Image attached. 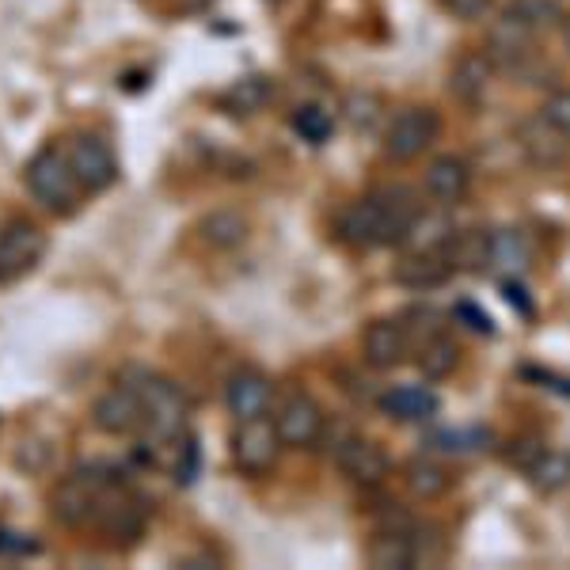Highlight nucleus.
Wrapping results in <instances>:
<instances>
[{
	"label": "nucleus",
	"instance_id": "1",
	"mask_svg": "<svg viewBox=\"0 0 570 570\" xmlns=\"http://www.w3.org/2000/svg\"><path fill=\"white\" fill-rule=\"evenodd\" d=\"M422 209L415 190L407 187H384L373 190L370 198H357L338 214V240L357 247V252H373V247L400 244L403 228L411 225Z\"/></svg>",
	"mask_w": 570,
	"mask_h": 570
},
{
	"label": "nucleus",
	"instance_id": "2",
	"mask_svg": "<svg viewBox=\"0 0 570 570\" xmlns=\"http://www.w3.org/2000/svg\"><path fill=\"white\" fill-rule=\"evenodd\" d=\"M23 183L50 214H72V209L80 206V198H85V187H80L66 149H58V145H46V149L31 156V164H27V171H23Z\"/></svg>",
	"mask_w": 570,
	"mask_h": 570
},
{
	"label": "nucleus",
	"instance_id": "3",
	"mask_svg": "<svg viewBox=\"0 0 570 570\" xmlns=\"http://www.w3.org/2000/svg\"><path fill=\"white\" fill-rule=\"evenodd\" d=\"M126 384H134V392L141 395V407H145V426L153 430V438L160 445H176L179 434L187 430V400L171 381L156 373H130L122 376Z\"/></svg>",
	"mask_w": 570,
	"mask_h": 570
},
{
	"label": "nucleus",
	"instance_id": "4",
	"mask_svg": "<svg viewBox=\"0 0 570 570\" xmlns=\"http://www.w3.org/2000/svg\"><path fill=\"white\" fill-rule=\"evenodd\" d=\"M537 39H540L537 27L505 8L499 20L491 23V35H487V58L502 72H525L537 61Z\"/></svg>",
	"mask_w": 570,
	"mask_h": 570
},
{
	"label": "nucleus",
	"instance_id": "5",
	"mask_svg": "<svg viewBox=\"0 0 570 570\" xmlns=\"http://www.w3.org/2000/svg\"><path fill=\"white\" fill-rule=\"evenodd\" d=\"M441 134V115L434 107H403L384 130V156L395 164L419 160Z\"/></svg>",
	"mask_w": 570,
	"mask_h": 570
},
{
	"label": "nucleus",
	"instance_id": "6",
	"mask_svg": "<svg viewBox=\"0 0 570 570\" xmlns=\"http://www.w3.org/2000/svg\"><path fill=\"white\" fill-rule=\"evenodd\" d=\"M66 156L77 171L85 195H104L107 187H115L118 179V156L110 149V141H104L99 134H77L66 145Z\"/></svg>",
	"mask_w": 570,
	"mask_h": 570
},
{
	"label": "nucleus",
	"instance_id": "7",
	"mask_svg": "<svg viewBox=\"0 0 570 570\" xmlns=\"http://www.w3.org/2000/svg\"><path fill=\"white\" fill-rule=\"evenodd\" d=\"M46 233L31 220H8L0 228V282H20L46 259Z\"/></svg>",
	"mask_w": 570,
	"mask_h": 570
},
{
	"label": "nucleus",
	"instance_id": "8",
	"mask_svg": "<svg viewBox=\"0 0 570 570\" xmlns=\"http://www.w3.org/2000/svg\"><path fill=\"white\" fill-rule=\"evenodd\" d=\"M282 438L274 430V422L263 419H247L236 426L233 434V461L244 475H266L282 456Z\"/></svg>",
	"mask_w": 570,
	"mask_h": 570
},
{
	"label": "nucleus",
	"instance_id": "9",
	"mask_svg": "<svg viewBox=\"0 0 570 570\" xmlns=\"http://www.w3.org/2000/svg\"><path fill=\"white\" fill-rule=\"evenodd\" d=\"M324 426H327L324 407L305 392L285 395L278 415H274V430H278L285 449H312L320 438H324Z\"/></svg>",
	"mask_w": 570,
	"mask_h": 570
},
{
	"label": "nucleus",
	"instance_id": "10",
	"mask_svg": "<svg viewBox=\"0 0 570 570\" xmlns=\"http://www.w3.org/2000/svg\"><path fill=\"white\" fill-rule=\"evenodd\" d=\"M91 422L110 438H130L145 426V407L141 395L134 392V384L118 381V389L104 392L91 407Z\"/></svg>",
	"mask_w": 570,
	"mask_h": 570
},
{
	"label": "nucleus",
	"instance_id": "11",
	"mask_svg": "<svg viewBox=\"0 0 570 570\" xmlns=\"http://www.w3.org/2000/svg\"><path fill=\"white\" fill-rule=\"evenodd\" d=\"M335 461H338V468H343L346 480L357 483V487H381L392 475L389 453H384V449L370 438H346L343 445H338Z\"/></svg>",
	"mask_w": 570,
	"mask_h": 570
},
{
	"label": "nucleus",
	"instance_id": "12",
	"mask_svg": "<svg viewBox=\"0 0 570 570\" xmlns=\"http://www.w3.org/2000/svg\"><path fill=\"white\" fill-rule=\"evenodd\" d=\"M537 263V244L525 228H491L487 236V271L494 274H525Z\"/></svg>",
	"mask_w": 570,
	"mask_h": 570
},
{
	"label": "nucleus",
	"instance_id": "13",
	"mask_svg": "<svg viewBox=\"0 0 570 570\" xmlns=\"http://www.w3.org/2000/svg\"><path fill=\"white\" fill-rule=\"evenodd\" d=\"M225 403L233 411L236 422L247 419H263L274 403V384L271 376L263 370H236L228 376V389H225Z\"/></svg>",
	"mask_w": 570,
	"mask_h": 570
},
{
	"label": "nucleus",
	"instance_id": "14",
	"mask_svg": "<svg viewBox=\"0 0 570 570\" xmlns=\"http://www.w3.org/2000/svg\"><path fill=\"white\" fill-rule=\"evenodd\" d=\"M362 351L373 370H395V365L407 362L411 335L403 327V320H373L362 335Z\"/></svg>",
	"mask_w": 570,
	"mask_h": 570
},
{
	"label": "nucleus",
	"instance_id": "15",
	"mask_svg": "<svg viewBox=\"0 0 570 570\" xmlns=\"http://www.w3.org/2000/svg\"><path fill=\"white\" fill-rule=\"evenodd\" d=\"M422 187H426V195L434 198L441 209L461 206L468 198V190H472V168H468L464 156H438V160H430Z\"/></svg>",
	"mask_w": 570,
	"mask_h": 570
},
{
	"label": "nucleus",
	"instance_id": "16",
	"mask_svg": "<svg viewBox=\"0 0 570 570\" xmlns=\"http://www.w3.org/2000/svg\"><path fill=\"white\" fill-rule=\"evenodd\" d=\"M107 480H96V475L88 472H77L69 475L66 483L53 491V518L61 521V525H91V510H96V499H99V487Z\"/></svg>",
	"mask_w": 570,
	"mask_h": 570
},
{
	"label": "nucleus",
	"instance_id": "17",
	"mask_svg": "<svg viewBox=\"0 0 570 570\" xmlns=\"http://www.w3.org/2000/svg\"><path fill=\"white\" fill-rule=\"evenodd\" d=\"M392 278L407 289H438L453 278V263H449L445 252H407L400 263H395Z\"/></svg>",
	"mask_w": 570,
	"mask_h": 570
},
{
	"label": "nucleus",
	"instance_id": "18",
	"mask_svg": "<svg viewBox=\"0 0 570 570\" xmlns=\"http://www.w3.org/2000/svg\"><path fill=\"white\" fill-rule=\"evenodd\" d=\"M494 66L487 53H464L461 61L449 72V96L464 107H480L487 99V88H491Z\"/></svg>",
	"mask_w": 570,
	"mask_h": 570
},
{
	"label": "nucleus",
	"instance_id": "19",
	"mask_svg": "<svg viewBox=\"0 0 570 570\" xmlns=\"http://www.w3.org/2000/svg\"><path fill=\"white\" fill-rule=\"evenodd\" d=\"M381 411L395 422H430L438 419L441 400L426 384H400V389L381 395Z\"/></svg>",
	"mask_w": 570,
	"mask_h": 570
},
{
	"label": "nucleus",
	"instance_id": "20",
	"mask_svg": "<svg viewBox=\"0 0 570 570\" xmlns=\"http://www.w3.org/2000/svg\"><path fill=\"white\" fill-rule=\"evenodd\" d=\"M403 483L419 502H438L453 491V472L434 456H415V461L403 464Z\"/></svg>",
	"mask_w": 570,
	"mask_h": 570
},
{
	"label": "nucleus",
	"instance_id": "21",
	"mask_svg": "<svg viewBox=\"0 0 570 570\" xmlns=\"http://www.w3.org/2000/svg\"><path fill=\"white\" fill-rule=\"evenodd\" d=\"M456 236V225L449 220V214H419L411 217V225L403 228L400 247L403 252H445L449 240Z\"/></svg>",
	"mask_w": 570,
	"mask_h": 570
},
{
	"label": "nucleus",
	"instance_id": "22",
	"mask_svg": "<svg viewBox=\"0 0 570 570\" xmlns=\"http://www.w3.org/2000/svg\"><path fill=\"white\" fill-rule=\"evenodd\" d=\"M274 80L271 77H244V80H236L233 88H225L220 91V110H228L233 118H252V115H259V110L271 107V99H274Z\"/></svg>",
	"mask_w": 570,
	"mask_h": 570
},
{
	"label": "nucleus",
	"instance_id": "23",
	"mask_svg": "<svg viewBox=\"0 0 570 570\" xmlns=\"http://www.w3.org/2000/svg\"><path fill=\"white\" fill-rule=\"evenodd\" d=\"M518 145L525 149V156L532 164H540V168H551V164H559L567 156V137L556 134L551 126L544 122V118H529V122H521L518 130Z\"/></svg>",
	"mask_w": 570,
	"mask_h": 570
},
{
	"label": "nucleus",
	"instance_id": "24",
	"mask_svg": "<svg viewBox=\"0 0 570 570\" xmlns=\"http://www.w3.org/2000/svg\"><path fill=\"white\" fill-rule=\"evenodd\" d=\"M370 563L376 570H411L415 567V540L411 529H381L370 540Z\"/></svg>",
	"mask_w": 570,
	"mask_h": 570
},
{
	"label": "nucleus",
	"instance_id": "25",
	"mask_svg": "<svg viewBox=\"0 0 570 570\" xmlns=\"http://www.w3.org/2000/svg\"><path fill=\"white\" fill-rule=\"evenodd\" d=\"M415 354H419L415 365L426 381H445V376H453L456 365H461V346H456L449 335H441V331L438 335H430L426 343H419Z\"/></svg>",
	"mask_w": 570,
	"mask_h": 570
},
{
	"label": "nucleus",
	"instance_id": "26",
	"mask_svg": "<svg viewBox=\"0 0 570 570\" xmlns=\"http://www.w3.org/2000/svg\"><path fill=\"white\" fill-rule=\"evenodd\" d=\"M198 233H202V240H206L209 247H220V252H228V247H240L247 240L252 225H247V217L236 214V209H214V214L202 217Z\"/></svg>",
	"mask_w": 570,
	"mask_h": 570
},
{
	"label": "nucleus",
	"instance_id": "27",
	"mask_svg": "<svg viewBox=\"0 0 570 570\" xmlns=\"http://www.w3.org/2000/svg\"><path fill=\"white\" fill-rule=\"evenodd\" d=\"M529 487L537 494H559L570 487V453L567 449H544L540 461L525 472Z\"/></svg>",
	"mask_w": 570,
	"mask_h": 570
},
{
	"label": "nucleus",
	"instance_id": "28",
	"mask_svg": "<svg viewBox=\"0 0 570 570\" xmlns=\"http://www.w3.org/2000/svg\"><path fill=\"white\" fill-rule=\"evenodd\" d=\"M491 441L494 434L487 426H461V430H438V434L426 438V445L445 456H472V453L491 449Z\"/></svg>",
	"mask_w": 570,
	"mask_h": 570
},
{
	"label": "nucleus",
	"instance_id": "29",
	"mask_svg": "<svg viewBox=\"0 0 570 570\" xmlns=\"http://www.w3.org/2000/svg\"><path fill=\"white\" fill-rule=\"evenodd\" d=\"M293 130L312 145H324L327 137L335 134V115L324 110L320 104H305V107L293 110Z\"/></svg>",
	"mask_w": 570,
	"mask_h": 570
},
{
	"label": "nucleus",
	"instance_id": "30",
	"mask_svg": "<svg viewBox=\"0 0 570 570\" xmlns=\"http://www.w3.org/2000/svg\"><path fill=\"white\" fill-rule=\"evenodd\" d=\"M381 96L376 91H351V96L343 99V118L354 126L357 134H365V130H373L376 126V118H381Z\"/></svg>",
	"mask_w": 570,
	"mask_h": 570
},
{
	"label": "nucleus",
	"instance_id": "31",
	"mask_svg": "<svg viewBox=\"0 0 570 570\" xmlns=\"http://www.w3.org/2000/svg\"><path fill=\"white\" fill-rule=\"evenodd\" d=\"M510 12H518L521 20L532 23L537 31L563 23V8H559V0H513Z\"/></svg>",
	"mask_w": 570,
	"mask_h": 570
},
{
	"label": "nucleus",
	"instance_id": "32",
	"mask_svg": "<svg viewBox=\"0 0 570 570\" xmlns=\"http://www.w3.org/2000/svg\"><path fill=\"white\" fill-rule=\"evenodd\" d=\"M540 118H544L551 130L563 134L570 141V88L551 91V96L544 99V107H540Z\"/></svg>",
	"mask_w": 570,
	"mask_h": 570
},
{
	"label": "nucleus",
	"instance_id": "33",
	"mask_svg": "<svg viewBox=\"0 0 570 570\" xmlns=\"http://www.w3.org/2000/svg\"><path fill=\"white\" fill-rule=\"evenodd\" d=\"M544 441H540L537 434H529V438H513L510 445H505V464L510 468H518V472H529L532 464L540 461V453H544Z\"/></svg>",
	"mask_w": 570,
	"mask_h": 570
},
{
	"label": "nucleus",
	"instance_id": "34",
	"mask_svg": "<svg viewBox=\"0 0 570 570\" xmlns=\"http://www.w3.org/2000/svg\"><path fill=\"white\" fill-rule=\"evenodd\" d=\"M441 8L449 16H456V20H483L491 0H441Z\"/></svg>",
	"mask_w": 570,
	"mask_h": 570
},
{
	"label": "nucleus",
	"instance_id": "35",
	"mask_svg": "<svg viewBox=\"0 0 570 570\" xmlns=\"http://www.w3.org/2000/svg\"><path fill=\"white\" fill-rule=\"evenodd\" d=\"M453 316H456V320H468V327H472V331H480V335H494V320L487 316V312L475 308L472 301H461V305H456Z\"/></svg>",
	"mask_w": 570,
	"mask_h": 570
},
{
	"label": "nucleus",
	"instance_id": "36",
	"mask_svg": "<svg viewBox=\"0 0 570 570\" xmlns=\"http://www.w3.org/2000/svg\"><path fill=\"white\" fill-rule=\"evenodd\" d=\"M502 293H505V301H510V305L521 312V316L532 320V312H537V308H532V301L525 297V285H521L518 278H505L502 282Z\"/></svg>",
	"mask_w": 570,
	"mask_h": 570
},
{
	"label": "nucleus",
	"instance_id": "37",
	"mask_svg": "<svg viewBox=\"0 0 570 570\" xmlns=\"http://www.w3.org/2000/svg\"><path fill=\"white\" fill-rule=\"evenodd\" d=\"M27 551H39L35 540L20 537V532H8L0 529V556H27Z\"/></svg>",
	"mask_w": 570,
	"mask_h": 570
},
{
	"label": "nucleus",
	"instance_id": "38",
	"mask_svg": "<svg viewBox=\"0 0 570 570\" xmlns=\"http://www.w3.org/2000/svg\"><path fill=\"white\" fill-rule=\"evenodd\" d=\"M176 4H183V8H206L209 0H176Z\"/></svg>",
	"mask_w": 570,
	"mask_h": 570
},
{
	"label": "nucleus",
	"instance_id": "39",
	"mask_svg": "<svg viewBox=\"0 0 570 570\" xmlns=\"http://www.w3.org/2000/svg\"><path fill=\"white\" fill-rule=\"evenodd\" d=\"M559 27H563V39H567V50H570V16H567V20L559 23Z\"/></svg>",
	"mask_w": 570,
	"mask_h": 570
},
{
	"label": "nucleus",
	"instance_id": "40",
	"mask_svg": "<svg viewBox=\"0 0 570 570\" xmlns=\"http://www.w3.org/2000/svg\"><path fill=\"white\" fill-rule=\"evenodd\" d=\"M266 4H285V0H266Z\"/></svg>",
	"mask_w": 570,
	"mask_h": 570
}]
</instances>
